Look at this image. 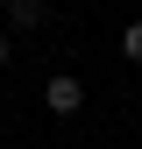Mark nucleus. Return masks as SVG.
I'll return each mask as SVG.
<instances>
[{"label": "nucleus", "mask_w": 142, "mask_h": 149, "mask_svg": "<svg viewBox=\"0 0 142 149\" xmlns=\"http://www.w3.org/2000/svg\"><path fill=\"white\" fill-rule=\"evenodd\" d=\"M121 57H128V64H142V22H128V29H121Z\"/></svg>", "instance_id": "3"}, {"label": "nucleus", "mask_w": 142, "mask_h": 149, "mask_svg": "<svg viewBox=\"0 0 142 149\" xmlns=\"http://www.w3.org/2000/svg\"><path fill=\"white\" fill-rule=\"evenodd\" d=\"M7 57H14V43H7V36H0V64H7Z\"/></svg>", "instance_id": "4"}, {"label": "nucleus", "mask_w": 142, "mask_h": 149, "mask_svg": "<svg viewBox=\"0 0 142 149\" xmlns=\"http://www.w3.org/2000/svg\"><path fill=\"white\" fill-rule=\"evenodd\" d=\"M7 14H14L22 29H36V22H43V0H7Z\"/></svg>", "instance_id": "2"}, {"label": "nucleus", "mask_w": 142, "mask_h": 149, "mask_svg": "<svg viewBox=\"0 0 142 149\" xmlns=\"http://www.w3.org/2000/svg\"><path fill=\"white\" fill-rule=\"evenodd\" d=\"M43 107H50V114H78V107H85V85L78 78H43Z\"/></svg>", "instance_id": "1"}]
</instances>
